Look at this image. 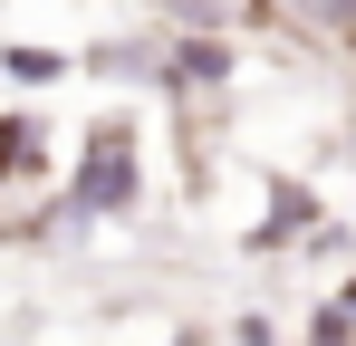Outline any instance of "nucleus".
I'll return each instance as SVG.
<instances>
[{
    "instance_id": "1",
    "label": "nucleus",
    "mask_w": 356,
    "mask_h": 346,
    "mask_svg": "<svg viewBox=\"0 0 356 346\" xmlns=\"http://www.w3.org/2000/svg\"><path fill=\"white\" fill-rule=\"evenodd\" d=\"M135 202H145L135 115H97V125H87V154H77V173H67V192H58L49 222H58V231H87V222H125Z\"/></svg>"
},
{
    "instance_id": "2",
    "label": "nucleus",
    "mask_w": 356,
    "mask_h": 346,
    "mask_svg": "<svg viewBox=\"0 0 356 346\" xmlns=\"http://www.w3.org/2000/svg\"><path fill=\"white\" fill-rule=\"evenodd\" d=\"M232 67H241L232 29H174V39H164V87H174V97H212V87H232Z\"/></svg>"
},
{
    "instance_id": "3",
    "label": "nucleus",
    "mask_w": 356,
    "mask_h": 346,
    "mask_svg": "<svg viewBox=\"0 0 356 346\" xmlns=\"http://www.w3.org/2000/svg\"><path fill=\"white\" fill-rule=\"evenodd\" d=\"M318 231V192L308 183H270V222L250 231V250H280V240H308Z\"/></svg>"
},
{
    "instance_id": "4",
    "label": "nucleus",
    "mask_w": 356,
    "mask_h": 346,
    "mask_svg": "<svg viewBox=\"0 0 356 346\" xmlns=\"http://www.w3.org/2000/svg\"><path fill=\"white\" fill-rule=\"evenodd\" d=\"M39 164H49V125L39 115H0V183H19Z\"/></svg>"
},
{
    "instance_id": "5",
    "label": "nucleus",
    "mask_w": 356,
    "mask_h": 346,
    "mask_svg": "<svg viewBox=\"0 0 356 346\" xmlns=\"http://www.w3.org/2000/svg\"><path fill=\"white\" fill-rule=\"evenodd\" d=\"M154 10H164L174 29H250L270 0H154Z\"/></svg>"
},
{
    "instance_id": "6",
    "label": "nucleus",
    "mask_w": 356,
    "mask_h": 346,
    "mask_svg": "<svg viewBox=\"0 0 356 346\" xmlns=\"http://www.w3.org/2000/svg\"><path fill=\"white\" fill-rule=\"evenodd\" d=\"M87 67H97V77H135V87H164V49H154V39H106Z\"/></svg>"
},
{
    "instance_id": "7",
    "label": "nucleus",
    "mask_w": 356,
    "mask_h": 346,
    "mask_svg": "<svg viewBox=\"0 0 356 346\" xmlns=\"http://www.w3.org/2000/svg\"><path fill=\"white\" fill-rule=\"evenodd\" d=\"M280 19H298V29H318V39H356V0H270Z\"/></svg>"
},
{
    "instance_id": "8",
    "label": "nucleus",
    "mask_w": 356,
    "mask_h": 346,
    "mask_svg": "<svg viewBox=\"0 0 356 346\" xmlns=\"http://www.w3.org/2000/svg\"><path fill=\"white\" fill-rule=\"evenodd\" d=\"M0 67H10L19 87H58V77L77 67V58H67V49H29V39H19V49H0Z\"/></svg>"
},
{
    "instance_id": "9",
    "label": "nucleus",
    "mask_w": 356,
    "mask_h": 346,
    "mask_svg": "<svg viewBox=\"0 0 356 346\" xmlns=\"http://www.w3.org/2000/svg\"><path fill=\"white\" fill-rule=\"evenodd\" d=\"M232 346H280V327L270 318H232Z\"/></svg>"
},
{
    "instance_id": "10",
    "label": "nucleus",
    "mask_w": 356,
    "mask_h": 346,
    "mask_svg": "<svg viewBox=\"0 0 356 346\" xmlns=\"http://www.w3.org/2000/svg\"><path fill=\"white\" fill-rule=\"evenodd\" d=\"M174 346H212V327H183V337H174Z\"/></svg>"
}]
</instances>
